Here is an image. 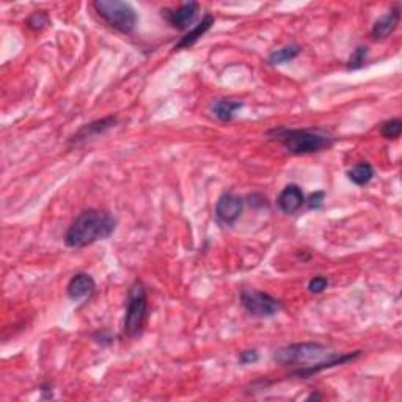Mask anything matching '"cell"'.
I'll return each mask as SVG.
<instances>
[{
	"label": "cell",
	"instance_id": "1",
	"mask_svg": "<svg viewBox=\"0 0 402 402\" xmlns=\"http://www.w3.org/2000/svg\"><path fill=\"white\" fill-rule=\"evenodd\" d=\"M115 228L117 220L112 214L101 209H85L68 228L65 243L70 248H83L110 237Z\"/></svg>",
	"mask_w": 402,
	"mask_h": 402
},
{
	"label": "cell",
	"instance_id": "2",
	"mask_svg": "<svg viewBox=\"0 0 402 402\" xmlns=\"http://www.w3.org/2000/svg\"><path fill=\"white\" fill-rule=\"evenodd\" d=\"M269 135H274L275 139L281 141L288 152L294 156H305L319 152L322 150L330 148L335 143V139L330 135L322 134L321 131H313V129H274Z\"/></svg>",
	"mask_w": 402,
	"mask_h": 402
},
{
	"label": "cell",
	"instance_id": "3",
	"mask_svg": "<svg viewBox=\"0 0 402 402\" xmlns=\"http://www.w3.org/2000/svg\"><path fill=\"white\" fill-rule=\"evenodd\" d=\"M148 318V296H146V288L141 281H134L129 288L128 302H126V314H124L123 333L128 338H137L143 333V328Z\"/></svg>",
	"mask_w": 402,
	"mask_h": 402
},
{
	"label": "cell",
	"instance_id": "4",
	"mask_svg": "<svg viewBox=\"0 0 402 402\" xmlns=\"http://www.w3.org/2000/svg\"><path fill=\"white\" fill-rule=\"evenodd\" d=\"M93 8L101 19L121 33H131L137 26V13L126 2L120 0H96Z\"/></svg>",
	"mask_w": 402,
	"mask_h": 402
},
{
	"label": "cell",
	"instance_id": "5",
	"mask_svg": "<svg viewBox=\"0 0 402 402\" xmlns=\"http://www.w3.org/2000/svg\"><path fill=\"white\" fill-rule=\"evenodd\" d=\"M328 354V349L324 344L319 343H297L290 344V346H283L279 350H275L274 360L279 365L290 366V365H299V366H311L318 363L319 360L324 359Z\"/></svg>",
	"mask_w": 402,
	"mask_h": 402
},
{
	"label": "cell",
	"instance_id": "6",
	"mask_svg": "<svg viewBox=\"0 0 402 402\" xmlns=\"http://www.w3.org/2000/svg\"><path fill=\"white\" fill-rule=\"evenodd\" d=\"M241 303L248 314L259 319L272 318L283 308L279 299L261 291H242Z\"/></svg>",
	"mask_w": 402,
	"mask_h": 402
},
{
	"label": "cell",
	"instance_id": "7",
	"mask_svg": "<svg viewBox=\"0 0 402 402\" xmlns=\"http://www.w3.org/2000/svg\"><path fill=\"white\" fill-rule=\"evenodd\" d=\"M359 356H360V352L344 354V355L330 354L328 355V359H322L318 361V363H314L311 366H305V368H299V370L292 372V376L299 379H310L324 370H330V368H335L338 365H344V363H349V361H354L355 359H359Z\"/></svg>",
	"mask_w": 402,
	"mask_h": 402
},
{
	"label": "cell",
	"instance_id": "8",
	"mask_svg": "<svg viewBox=\"0 0 402 402\" xmlns=\"http://www.w3.org/2000/svg\"><path fill=\"white\" fill-rule=\"evenodd\" d=\"M198 11H200V3L185 2L177 10H165L162 13L173 28H177V30H185V28H189V26L194 24Z\"/></svg>",
	"mask_w": 402,
	"mask_h": 402
},
{
	"label": "cell",
	"instance_id": "9",
	"mask_svg": "<svg viewBox=\"0 0 402 402\" xmlns=\"http://www.w3.org/2000/svg\"><path fill=\"white\" fill-rule=\"evenodd\" d=\"M243 211V200L241 197L225 194L219 198L217 205H215V215L220 222L225 225L234 223L241 217Z\"/></svg>",
	"mask_w": 402,
	"mask_h": 402
},
{
	"label": "cell",
	"instance_id": "10",
	"mask_svg": "<svg viewBox=\"0 0 402 402\" xmlns=\"http://www.w3.org/2000/svg\"><path fill=\"white\" fill-rule=\"evenodd\" d=\"M277 205L283 214L292 215L305 205V195L297 184H290L280 192L277 198Z\"/></svg>",
	"mask_w": 402,
	"mask_h": 402
},
{
	"label": "cell",
	"instance_id": "11",
	"mask_svg": "<svg viewBox=\"0 0 402 402\" xmlns=\"http://www.w3.org/2000/svg\"><path fill=\"white\" fill-rule=\"evenodd\" d=\"M399 21H401V7L399 5H396L394 8L390 10L388 13H385L374 22V26H372L371 28V37L374 39L388 38L396 30V28H398Z\"/></svg>",
	"mask_w": 402,
	"mask_h": 402
},
{
	"label": "cell",
	"instance_id": "12",
	"mask_svg": "<svg viewBox=\"0 0 402 402\" xmlns=\"http://www.w3.org/2000/svg\"><path fill=\"white\" fill-rule=\"evenodd\" d=\"M96 290V283L92 275L79 272L70 280L66 286V294L71 300H81L92 296Z\"/></svg>",
	"mask_w": 402,
	"mask_h": 402
},
{
	"label": "cell",
	"instance_id": "13",
	"mask_svg": "<svg viewBox=\"0 0 402 402\" xmlns=\"http://www.w3.org/2000/svg\"><path fill=\"white\" fill-rule=\"evenodd\" d=\"M117 123H118L117 117H107V118H103V120H96L90 124H85V126H82L74 134V137L71 139V141L79 143V141H82V140H88L92 137H96V135H101V134H104L105 131H109V129L115 128Z\"/></svg>",
	"mask_w": 402,
	"mask_h": 402
},
{
	"label": "cell",
	"instance_id": "14",
	"mask_svg": "<svg viewBox=\"0 0 402 402\" xmlns=\"http://www.w3.org/2000/svg\"><path fill=\"white\" fill-rule=\"evenodd\" d=\"M214 16L212 14H205V18H203L200 22H198L197 26H194L190 28V30L185 33V35L179 39V43L174 46V50H179V49H185V48H190L194 46V44L200 39L205 33L209 30L214 26Z\"/></svg>",
	"mask_w": 402,
	"mask_h": 402
},
{
	"label": "cell",
	"instance_id": "15",
	"mask_svg": "<svg viewBox=\"0 0 402 402\" xmlns=\"http://www.w3.org/2000/svg\"><path fill=\"white\" fill-rule=\"evenodd\" d=\"M241 101H233V99H217L211 104V110L215 115V118H219L220 121H231L236 115V112L242 109Z\"/></svg>",
	"mask_w": 402,
	"mask_h": 402
},
{
	"label": "cell",
	"instance_id": "16",
	"mask_svg": "<svg viewBox=\"0 0 402 402\" xmlns=\"http://www.w3.org/2000/svg\"><path fill=\"white\" fill-rule=\"evenodd\" d=\"M348 178L352 181L355 185H366L370 181L374 178V168L368 162H359L356 165L348 172Z\"/></svg>",
	"mask_w": 402,
	"mask_h": 402
},
{
	"label": "cell",
	"instance_id": "17",
	"mask_svg": "<svg viewBox=\"0 0 402 402\" xmlns=\"http://www.w3.org/2000/svg\"><path fill=\"white\" fill-rule=\"evenodd\" d=\"M300 52H302V48L297 46V44H290V46H285L270 52V55L268 57V61L270 65L290 63V61L296 59Z\"/></svg>",
	"mask_w": 402,
	"mask_h": 402
},
{
	"label": "cell",
	"instance_id": "18",
	"mask_svg": "<svg viewBox=\"0 0 402 402\" xmlns=\"http://www.w3.org/2000/svg\"><path fill=\"white\" fill-rule=\"evenodd\" d=\"M402 132V120L401 118H393V120H388L382 123L381 126V134L382 137L387 140H396L401 137Z\"/></svg>",
	"mask_w": 402,
	"mask_h": 402
},
{
	"label": "cell",
	"instance_id": "19",
	"mask_svg": "<svg viewBox=\"0 0 402 402\" xmlns=\"http://www.w3.org/2000/svg\"><path fill=\"white\" fill-rule=\"evenodd\" d=\"M366 57H368L366 46L356 48L348 60V71H356V70H360V68H363L366 63Z\"/></svg>",
	"mask_w": 402,
	"mask_h": 402
},
{
	"label": "cell",
	"instance_id": "20",
	"mask_svg": "<svg viewBox=\"0 0 402 402\" xmlns=\"http://www.w3.org/2000/svg\"><path fill=\"white\" fill-rule=\"evenodd\" d=\"M27 24H28V27H32V28H43L44 26L49 24V18H48V14L44 13V11H35V13H33L30 18H28Z\"/></svg>",
	"mask_w": 402,
	"mask_h": 402
},
{
	"label": "cell",
	"instance_id": "21",
	"mask_svg": "<svg viewBox=\"0 0 402 402\" xmlns=\"http://www.w3.org/2000/svg\"><path fill=\"white\" fill-rule=\"evenodd\" d=\"M327 286H328V280L322 275L314 277V279H311L308 283V290H310V292H313V294L324 292L327 290Z\"/></svg>",
	"mask_w": 402,
	"mask_h": 402
},
{
	"label": "cell",
	"instance_id": "22",
	"mask_svg": "<svg viewBox=\"0 0 402 402\" xmlns=\"http://www.w3.org/2000/svg\"><path fill=\"white\" fill-rule=\"evenodd\" d=\"M259 360V355L257 350H243L239 355V361L242 365H252V363H257Z\"/></svg>",
	"mask_w": 402,
	"mask_h": 402
},
{
	"label": "cell",
	"instance_id": "23",
	"mask_svg": "<svg viewBox=\"0 0 402 402\" xmlns=\"http://www.w3.org/2000/svg\"><path fill=\"white\" fill-rule=\"evenodd\" d=\"M324 198H325L324 192H316V194H311L308 198V208L319 209L322 206V203H324Z\"/></svg>",
	"mask_w": 402,
	"mask_h": 402
},
{
	"label": "cell",
	"instance_id": "24",
	"mask_svg": "<svg viewBox=\"0 0 402 402\" xmlns=\"http://www.w3.org/2000/svg\"><path fill=\"white\" fill-rule=\"evenodd\" d=\"M94 341L96 343H99V344H103V346H107V344H112L113 343V336L110 335L109 332L107 330H99V332H96L94 335Z\"/></svg>",
	"mask_w": 402,
	"mask_h": 402
},
{
	"label": "cell",
	"instance_id": "25",
	"mask_svg": "<svg viewBox=\"0 0 402 402\" xmlns=\"http://www.w3.org/2000/svg\"><path fill=\"white\" fill-rule=\"evenodd\" d=\"M307 399H321V396L319 394H311V396H308Z\"/></svg>",
	"mask_w": 402,
	"mask_h": 402
}]
</instances>
